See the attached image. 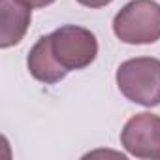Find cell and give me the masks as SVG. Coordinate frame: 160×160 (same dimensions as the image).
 <instances>
[{
    "instance_id": "cell-1",
    "label": "cell",
    "mask_w": 160,
    "mask_h": 160,
    "mask_svg": "<svg viewBox=\"0 0 160 160\" xmlns=\"http://www.w3.org/2000/svg\"><path fill=\"white\" fill-rule=\"evenodd\" d=\"M117 87L130 100L145 108L160 104V60L138 57L122 62L117 70Z\"/></svg>"
},
{
    "instance_id": "cell-2",
    "label": "cell",
    "mask_w": 160,
    "mask_h": 160,
    "mask_svg": "<svg viewBox=\"0 0 160 160\" xmlns=\"http://www.w3.org/2000/svg\"><path fill=\"white\" fill-rule=\"evenodd\" d=\"M113 32L124 43L143 45L160 40V4L132 0L113 19Z\"/></svg>"
},
{
    "instance_id": "cell-3",
    "label": "cell",
    "mask_w": 160,
    "mask_h": 160,
    "mask_svg": "<svg viewBox=\"0 0 160 160\" xmlns=\"http://www.w3.org/2000/svg\"><path fill=\"white\" fill-rule=\"evenodd\" d=\"M49 42L53 57L66 72L87 68L98 55L96 36L83 27L64 25L49 34Z\"/></svg>"
},
{
    "instance_id": "cell-4",
    "label": "cell",
    "mask_w": 160,
    "mask_h": 160,
    "mask_svg": "<svg viewBox=\"0 0 160 160\" xmlns=\"http://www.w3.org/2000/svg\"><path fill=\"white\" fill-rule=\"evenodd\" d=\"M121 143L138 158L160 160V117L152 113L134 115L121 132Z\"/></svg>"
},
{
    "instance_id": "cell-5",
    "label": "cell",
    "mask_w": 160,
    "mask_h": 160,
    "mask_svg": "<svg viewBox=\"0 0 160 160\" xmlns=\"http://www.w3.org/2000/svg\"><path fill=\"white\" fill-rule=\"evenodd\" d=\"M27 66H28V72L34 79L45 83V85H53V83H58L66 77V70L57 62V58L53 57L51 53V42H49V36H42L34 47L30 49L28 53V58H27Z\"/></svg>"
},
{
    "instance_id": "cell-6",
    "label": "cell",
    "mask_w": 160,
    "mask_h": 160,
    "mask_svg": "<svg viewBox=\"0 0 160 160\" xmlns=\"http://www.w3.org/2000/svg\"><path fill=\"white\" fill-rule=\"evenodd\" d=\"M2 12V34H0V47L8 49L23 40L30 25V8L17 2V0H0Z\"/></svg>"
},
{
    "instance_id": "cell-7",
    "label": "cell",
    "mask_w": 160,
    "mask_h": 160,
    "mask_svg": "<svg viewBox=\"0 0 160 160\" xmlns=\"http://www.w3.org/2000/svg\"><path fill=\"white\" fill-rule=\"evenodd\" d=\"M17 2H21V4H25L28 8H45V6L53 4L55 0H17Z\"/></svg>"
},
{
    "instance_id": "cell-8",
    "label": "cell",
    "mask_w": 160,
    "mask_h": 160,
    "mask_svg": "<svg viewBox=\"0 0 160 160\" xmlns=\"http://www.w3.org/2000/svg\"><path fill=\"white\" fill-rule=\"evenodd\" d=\"M79 4H83L87 8H102V6H108L113 0H77Z\"/></svg>"
}]
</instances>
